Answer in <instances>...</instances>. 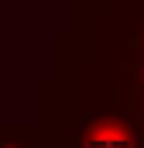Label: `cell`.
Here are the masks:
<instances>
[{"mask_svg":"<svg viewBox=\"0 0 144 148\" xmlns=\"http://www.w3.org/2000/svg\"><path fill=\"white\" fill-rule=\"evenodd\" d=\"M48 141L55 148H144V121L134 110H89Z\"/></svg>","mask_w":144,"mask_h":148,"instance_id":"cell-1","label":"cell"},{"mask_svg":"<svg viewBox=\"0 0 144 148\" xmlns=\"http://www.w3.org/2000/svg\"><path fill=\"white\" fill-rule=\"evenodd\" d=\"M45 134H48V131H45ZM48 148H55V145H52V141H48Z\"/></svg>","mask_w":144,"mask_h":148,"instance_id":"cell-3","label":"cell"},{"mask_svg":"<svg viewBox=\"0 0 144 148\" xmlns=\"http://www.w3.org/2000/svg\"><path fill=\"white\" fill-rule=\"evenodd\" d=\"M0 148H48V134L31 124H0Z\"/></svg>","mask_w":144,"mask_h":148,"instance_id":"cell-2","label":"cell"}]
</instances>
